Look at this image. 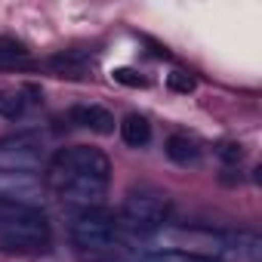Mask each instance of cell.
<instances>
[{
	"mask_svg": "<svg viewBox=\"0 0 262 262\" xmlns=\"http://www.w3.org/2000/svg\"><path fill=\"white\" fill-rule=\"evenodd\" d=\"M53 231L40 210L0 204V253H34L50 244Z\"/></svg>",
	"mask_w": 262,
	"mask_h": 262,
	"instance_id": "6da1fadb",
	"label": "cell"
},
{
	"mask_svg": "<svg viewBox=\"0 0 262 262\" xmlns=\"http://www.w3.org/2000/svg\"><path fill=\"white\" fill-rule=\"evenodd\" d=\"M108 173H111V164H108V158L99 148L77 145V148H62L53 158L47 179H50V185L62 188L74 176H99V179H108Z\"/></svg>",
	"mask_w": 262,
	"mask_h": 262,
	"instance_id": "7a4b0ae2",
	"label": "cell"
},
{
	"mask_svg": "<svg viewBox=\"0 0 262 262\" xmlns=\"http://www.w3.org/2000/svg\"><path fill=\"white\" fill-rule=\"evenodd\" d=\"M47 201V182L34 170H0V204L40 210Z\"/></svg>",
	"mask_w": 262,
	"mask_h": 262,
	"instance_id": "3957f363",
	"label": "cell"
},
{
	"mask_svg": "<svg viewBox=\"0 0 262 262\" xmlns=\"http://www.w3.org/2000/svg\"><path fill=\"white\" fill-rule=\"evenodd\" d=\"M222 237L219 231H201V228H167L164 234H158V244L173 250V253H185L191 259H213L222 250Z\"/></svg>",
	"mask_w": 262,
	"mask_h": 262,
	"instance_id": "277c9868",
	"label": "cell"
},
{
	"mask_svg": "<svg viewBox=\"0 0 262 262\" xmlns=\"http://www.w3.org/2000/svg\"><path fill=\"white\" fill-rule=\"evenodd\" d=\"M71 241L80 250H108V247L117 244V228L111 225V219L105 213L83 210L71 222Z\"/></svg>",
	"mask_w": 262,
	"mask_h": 262,
	"instance_id": "5b68a950",
	"label": "cell"
},
{
	"mask_svg": "<svg viewBox=\"0 0 262 262\" xmlns=\"http://www.w3.org/2000/svg\"><path fill=\"white\" fill-rule=\"evenodd\" d=\"M167 213H170V201L158 191L129 194L123 204V222H129L133 228H158L164 225Z\"/></svg>",
	"mask_w": 262,
	"mask_h": 262,
	"instance_id": "8992f818",
	"label": "cell"
},
{
	"mask_svg": "<svg viewBox=\"0 0 262 262\" xmlns=\"http://www.w3.org/2000/svg\"><path fill=\"white\" fill-rule=\"evenodd\" d=\"M43 167V148L34 136H13L0 142V170H34Z\"/></svg>",
	"mask_w": 262,
	"mask_h": 262,
	"instance_id": "52a82bcc",
	"label": "cell"
},
{
	"mask_svg": "<svg viewBox=\"0 0 262 262\" xmlns=\"http://www.w3.org/2000/svg\"><path fill=\"white\" fill-rule=\"evenodd\" d=\"M219 262H262V237L253 231H234L222 237Z\"/></svg>",
	"mask_w": 262,
	"mask_h": 262,
	"instance_id": "ba28073f",
	"label": "cell"
},
{
	"mask_svg": "<svg viewBox=\"0 0 262 262\" xmlns=\"http://www.w3.org/2000/svg\"><path fill=\"white\" fill-rule=\"evenodd\" d=\"M105 188H108V179H99V176H74L68 185L59 188L62 201L65 204H77V207H96L102 198H105Z\"/></svg>",
	"mask_w": 262,
	"mask_h": 262,
	"instance_id": "9c48e42d",
	"label": "cell"
},
{
	"mask_svg": "<svg viewBox=\"0 0 262 262\" xmlns=\"http://www.w3.org/2000/svg\"><path fill=\"white\" fill-rule=\"evenodd\" d=\"M71 120L77 126L93 129V133H99V136L114 133V117H111V111H105L99 105H74L71 108Z\"/></svg>",
	"mask_w": 262,
	"mask_h": 262,
	"instance_id": "30bf717a",
	"label": "cell"
},
{
	"mask_svg": "<svg viewBox=\"0 0 262 262\" xmlns=\"http://www.w3.org/2000/svg\"><path fill=\"white\" fill-rule=\"evenodd\" d=\"M120 136H123V142H126L129 148H142V145H148V139H151V123H148L142 114H126V117L120 120Z\"/></svg>",
	"mask_w": 262,
	"mask_h": 262,
	"instance_id": "8fae6325",
	"label": "cell"
},
{
	"mask_svg": "<svg viewBox=\"0 0 262 262\" xmlns=\"http://www.w3.org/2000/svg\"><path fill=\"white\" fill-rule=\"evenodd\" d=\"M167 158L179 167H188V164H198L201 158V148L188 139V136H170L167 139Z\"/></svg>",
	"mask_w": 262,
	"mask_h": 262,
	"instance_id": "7c38bea8",
	"label": "cell"
},
{
	"mask_svg": "<svg viewBox=\"0 0 262 262\" xmlns=\"http://www.w3.org/2000/svg\"><path fill=\"white\" fill-rule=\"evenodd\" d=\"M25 108V99L22 93H13V90H0V117L7 120H16Z\"/></svg>",
	"mask_w": 262,
	"mask_h": 262,
	"instance_id": "4fadbf2b",
	"label": "cell"
},
{
	"mask_svg": "<svg viewBox=\"0 0 262 262\" xmlns=\"http://www.w3.org/2000/svg\"><path fill=\"white\" fill-rule=\"evenodd\" d=\"M167 86L173 90V93H194V86H198V80L188 74V71H173V74H167Z\"/></svg>",
	"mask_w": 262,
	"mask_h": 262,
	"instance_id": "5bb4252c",
	"label": "cell"
},
{
	"mask_svg": "<svg viewBox=\"0 0 262 262\" xmlns=\"http://www.w3.org/2000/svg\"><path fill=\"white\" fill-rule=\"evenodd\" d=\"M111 77H114L117 83H123V86H133V90L148 86V80H145L139 71H133V68H114V71H111Z\"/></svg>",
	"mask_w": 262,
	"mask_h": 262,
	"instance_id": "9a60e30c",
	"label": "cell"
},
{
	"mask_svg": "<svg viewBox=\"0 0 262 262\" xmlns=\"http://www.w3.org/2000/svg\"><path fill=\"white\" fill-rule=\"evenodd\" d=\"M0 56L22 59V56H28V50H25V43H22V40H16V37H0Z\"/></svg>",
	"mask_w": 262,
	"mask_h": 262,
	"instance_id": "2e32d148",
	"label": "cell"
},
{
	"mask_svg": "<svg viewBox=\"0 0 262 262\" xmlns=\"http://www.w3.org/2000/svg\"><path fill=\"white\" fill-rule=\"evenodd\" d=\"M139 262H191V256L173 253V250H161V253H151V256H145V259H139Z\"/></svg>",
	"mask_w": 262,
	"mask_h": 262,
	"instance_id": "e0dca14e",
	"label": "cell"
},
{
	"mask_svg": "<svg viewBox=\"0 0 262 262\" xmlns=\"http://www.w3.org/2000/svg\"><path fill=\"white\" fill-rule=\"evenodd\" d=\"M219 158H222L225 164H241L244 148H241V145H234V142H225V145H219Z\"/></svg>",
	"mask_w": 262,
	"mask_h": 262,
	"instance_id": "ac0fdd59",
	"label": "cell"
},
{
	"mask_svg": "<svg viewBox=\"0 0 262 262\" xmlns=\"http://www.w3.org/2000/svg\"><path fill=\"white\" fill-rule=\"evenodd\" d=\"M191 262H213V259H191Z\"/></svg>",
	"mask_w": 262,
	"mask_h": 262,
	"instance_id": "d6986e66",
	"label": "cell"
}]
</instances>
